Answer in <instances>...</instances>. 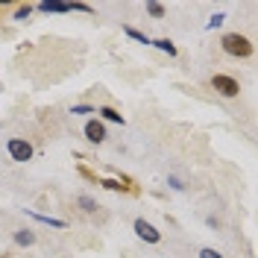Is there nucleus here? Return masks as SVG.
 <instances>
[{"mask_svg":"<svg viewBox=\"0 0 258 258\" xmlns=\"http://www.w3.org/2000/svg\"><path fill=\"white\" fill-rule=\"evenodd\" d=\"M220 44H223V50L229 53V56H238V59L252 56V41H249L246 35H241V32H226Z\"/></svg>","mask_w":258,"mask_h":258,"instance_id":"obj_1","label":"nucleus"},{"mask_svg":"<svg viewBox=\"0 0 258 258\" xmlns=\"http://www.w3.org/2000/svg\"><path fill=\"white\" fill-rule=\"evenodd\" d=\"M211 88L220 97H238L241 94V82L235 80V77H229V74H214V77H211Z\"/></svg>","mask_w":258,"mask_h":258,"instance_id":"obj_2","label":"nucleus"},{"mask_svg":"<svg viewBox=\"0 0 258 258\" xmlns=\"http://www.w3.org/2000/svg\"><path fill=\"white\" fill-rule=\"evenodd\" d=\"M6 150H9L12 161H21V164H27V161L32 159V144L24 141V138H9V141H6Z\"/></svg>","mask_w":258,"mask_h":258,"instance_id":"obj_3","label":"nucleus"},{"mask_svg":"<svg viewBox=\"0 0 258 258\" xmlns=\"http://www.w3.org/2000/svg\"><path fill=\"white\" fill-rule=\"evenodd\" d=\"M135 235H138L141 241H147V243H159L161 241V232L153 223H147L144 217H138V220H135Z\"/></svg>","mask_w":258,"mask_h":258,"instance_id":"obj_4","label":"nucleus"},{"mask_svg":"<svg viewBox=\"0 0 258 258\" xmlns=\"http://www.w3.org/2000/svg\"><path fill=\"white\" fill-rule=\"evenodd\" d=\"M85 138H88L91 144H103V141H106V126H103L100 120H88V123H85Z\"/></svg>","mask_w":258,"mask_h":258,"instance_id":"obj_5","label":"nucleus"},{"mask_svg":"<svg viewBox=\"0 0 258 258\" xmlns=\"http://www.w3.org/2000/svg\"><path fill=\"white\" fill-rule=\"evenodd\" d=\"M38 12H71V3H50V0H44V3H38Z\"/></svg>","mask_w":258,"mask_h":258,"instance_id":"obj_6","label":"nucleus"},{"mask_svg":"<svg viewBox=\"0 0 258 258\" xmlns=\"http://www.w3.org/2000/svg\"><path fill=\"white\" fill-rule=\"evenodd\" d=\"M97 114H103V120H112V123H123V114L114 112L112 106H103V109H97Z\"/></svg>","mask_w":258,"mask_h":258,"instance_id":"obj_7","label":"nucleus"},{"mask_svg":"<svg viewBox=\"0 0 258 258\" xmlns=\"http://www.w3.org/2000/svg\"><path fill=\"white\" fill-rule=\"evenodd\" d=\"M153 47L164 50L167 56H176V44H173V41H167V38H159V41H153Z\"/></svg>","mask_w":258,"mask_h":258,"instance_id":"obj_8","label":"nucleus"},{"mask_svg":"<svg viewBox=\"0 0 258 258\" xmlns=\"http://www.w3.org/2000/svg\"><path fill=\"white\" fill-rule=\"evenodd\" d=\"M123 30H126L129 38H135V41H141V44H153V41H150V38H147L141 30H135V27H123Z\"/></svg>","mask_w":258,"mask_h":258,"instance_id":"obj_9","label":"nucleus"},{"mask_svg":"<svg viewBox=\"0 0 258 258\" xmlns=\"http://www.w3.org/2000/svg\"><path fill=\"white\" fill-rule=\"evenodd\" d=\"M15 243H21V246H30V243H35V235L24 229V232H18V235H15Z\"/></svg>","mask_w":258,"mask_h":258,"instance_id":"obj_10","label":"nucleus"},{"mask_svg":"<svg viewBox=\"0 0 258 258\" xmlns=\"http://www.w3.org/2000/svg\"><path fill=\"white\" fill-rule=\"evenodd\" d=\"M147 12L153 18H164V6L161 3H147Z\"/></svg>","mask_w":258,"mask_h":258,"instance_id":"obj_11","label":"nucleus"},{"mask_svg":"<svg viewBox=\"0 0 258 258\" xmlns=\"http://www.w3.org/2000/svg\"><path fill=\"white\" fill-rule=\"evenodd\" d=\"M35 220H41V223H47V226H56V229H64L62 220H53V217H44V214H32Z\"/></svg>","mask_w":258,"mask_h":258,"instance_id":"obj_12","label":"nucleus"},{"mask_svg":"<svg viewBox=\"0 0 258 258\" xmlns=\"http://www.w3.org/2000/svg\"><path fill=\"white\" fill-rule=\"evenodd\" d=\"M80 176H85L88 182H94V185H100V179H97V173H91V170H88L85 164H80Z\"/></svg>","mask_w":258,"mask_h":258,"instance_id":"obj_13","label":"nucleus"},{"mask_svg":"<svg viewBox=\"0 0 258 258\" xmlns=\"http://www.w3.org/2000/svg\"><path fill=\"white\" fill-rule=\"evenodd\" d=\"M77 203H80V206H82V209H85V211H94V209H97V203H94V200H91V197H80Z\"/></svg>","mask_w":258,"mask_h":258,"instance_id":"obj_14","label":"nucleus"},{"mask_svg":"<svg viewBox=\"0 0 258 258\" xmlns=\"http://www.w3.org/2000/svg\"><path fill=\"white\" fill-rule=\"evenodd\" d=\"M30 12H32L30 3H27V6H18V9H15V18H18V21H24V18L30 15Z\"/></svg>","mask_w":258,"mask_h":258,"instance_id":"obj_15","label":"nucleus"},{"mask_svg":"<svg viewBox=\"0 0 258 258\" xmlns=\"http://www.w3.org/2000/svg\"><path fill=\"white\" fill-rule=\"evenodd\" d=\"M200 258H223V255H220L217 249H211V246H206V249L200 252Z\"/></svg>","mask_w":258,"mask_h":258,"instance_id":"obj_16","label":"nucleus"},{"mask_svg":"<svg viewBox=\"0 0 258 258\" xmlns=\"http://www.w3.org/2000/svg\"><path fill=\"white\" fill-rule=\"evenodd\" d=\"M74 114H94V106H74Z\"/></svg>","mask_w":258,"mask_h":258,"instance_id":"obj_17","label":"nucleus"},{"mask_svg":"<svg viewBox=\"0 0 258 258\" xmlns=\"http://www.w3.org/2000/svg\"><path fill=\"white\" fill-rule=\"evenodd\" d=\"M223 21H226V15H214V18L209 21V30H214V27H220Z\"/></svg>","mask_w":258,"mask_h":258,"instance_id":"obj_18","label":"nucleus"},{"mask_svg":"<svg viewBox=\"0 0 258 258\" xmlns=\"http://www.w3.org/2000/svg\"><path fill=\"white\" fill-rule=\"evenodd\" d=\"M170 185H173V188H176V191H182V188H185V185H182V182H179L176 176H170Z\"/></svg>","mask_w":258,"mask_h":258,"instance_id":"obj_19","label":"nucleus"}]
</instances>
